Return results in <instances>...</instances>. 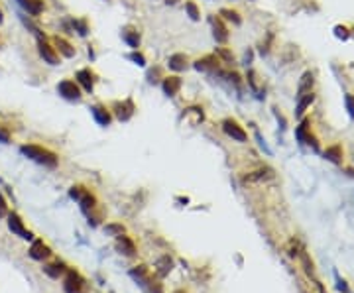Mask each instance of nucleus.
I'll use <instances>...</instances> for the list:
<instances>
[{
  "mask_svg": "<svg viewBox=\"0 0 354 293\" xmlns=\"http://www.w3.org/2000/svg\"><path fill=\"white\" fill-rule=\"evenodd\" d=\"M57 92L63 96V99H67V101H73V103H77V101H81V87L75 83V81H71V79H63L59 85H57Z\"/></svg>",
  "mask_w": 354,
  "mask_h": 293,
  "instance_id": "5",
  "label": "nucleus"
},
{
  "mask_svg": "<svg viewBox=\"0 0 354 293\" xmlns=\"http://www.w3.org/2000/svg\"><path fill=\"white\" fill-rule=\"evenodd\" d=\"M51 256V248L44 244V240H34L32 246H30V258L38 260V262H44Z\"/></svg>",
  "mask_w": 354,
  "mask_h": 293,
  "instance_id": "9",
  "label": "nucleus"
},
{
  "mask_svg": "<svg viewBox=\"0 0 354 293\" xmlns=\"http://www.w3.org/2000/svg\"><path fill=\"white\" fill-rule=\"evenodd\" d=\"M195 69L197 71H205V73H216L220 69V61H218L216 55H205V57L195 61Z\"/></svg>",
  "mask_w": 354,
  "mask_h": 293,
  "instance_id": "8",
  "label": "nucleus"
},
{
  "mask_svg": "<svg viewBox=\"0 0 354 293\" xmlns=\"http://www.w3.org/2000/svg\"><path fill=\"white\" fill-rule=\"evenodd\" d=\"M220 128H222V132L228 136V138H232L234 142H246L248 140V134L244 132V128L232 120V118H224L222 122H220Z\"/></svg>",
  "mask_w": 354,
  "mask_h": 293,
  "instance_id": "3",
  "label": "nucleus"
},
{
  "mask_svg": "<svg viewBox=\"0 0 354 293\" xmlns=\"http://www.w3.org/2000/svg\"><path fill=\"white\" fill-rule=\"evenodd\" d=\"M325 158L332 161V163H340L342 161V148L340 146H330L325 152Z\"/></svg>",
  "mask_w": 354,
  "mask_h": 293,
  "instance_id": "23",
  "label": "nucleus"
},
{
  "mask_svg": "<svg viewBox=\"0 0 354 293\" xmlns=\"http://www.w3.org/2000/svg\"><path fill=\"white\" fill-rule=\"evenodd\" d=\"M211 24H212V36H214L216 44H226V40H228V30H226V26L222 22V18H220V16H214L211 20Z\"/></svg>",
  "mask_w": 354,
  "mask_h": 293,
  "instance_id": "10",
  "label": "nucleus"
},
{
  "mask_svg": "<svg viewBox=\"0 0 354 293\" xmlns=\"http://www.w3.org/2000/svg\"><path fill=\"white\" fill-rule=\"evenodd\" d=\"M63 291L65 293H87V281L85 277L75 270L65 271L63 277Z\"/></svg>",
  "mask_w": 354,
  "mask_h": 293,
  "instance_id": "2",
  "label": "nucleus"
},
{
  "mask_svg": "<svg viewBox=\"0 0 354 293\" xmlns=\"http://www.w3.org/2000/svg\"><path fill=\"white\" fill-rule=\"evenodd\" d=\"M185 12H187V16L193 20V22H197V20H201V10L197 8V4L195 2H185Z\"/></svg>",
  "mask_w": 354,
  "mask_h": 293,
  "instance_id": "26",
  "label": "nucleus"
},
{
  "mask_svg": "<svg viewBox=\"0 0 354 293\" xmlns=\"http://www.w3.org/2000/svg\"><path fill=\"white\" fill-rule=\"evenodd\" d=\"M311 87H313V75H311V73H305V75L301 77V83H299V94L309 92Z\"/></svg>",
  "mask_w": 354,
  "mask_h": 293,
  "instance_id": "28",
  "label": "nucleus"
},
{
  "mask_svg": "<svg viewBox=\"0 0 354 293\" xmlns=\"http://www.w3.org/2000/svg\"><path fill=\"white\" fill-rule=\"evenodd\" d=\"M173 293H185L183 289H177V291H173Z\"/></svg>",
  "mask_w": 354,
  "mask_h": 293,
  "instance_id": "40",
  "label": "nucleus"
},
{
  "mask_svg": "<svg viewBox=\"0 0 354 293\" xmlns=\"http://www.w3.org/2000/svg\"><path fill=\"white\" fill-rule=\"evenodd\" d=\"M4 22V16H2V10H0V24Z\"/></svg>",
  "mask_w": 354,
  "mask_h": 293,
  "instance_id": "39",
  "label": "nucleus"
},
{
  "mask_svg": "<svg viewBox=\"0 0 354 293\" xmlns=\"http://www.w3.org/2000/svg\"><path fill=\"white\" fill-rule=\"evenodd\" d=\"M75 79H77V85H81V87L87 90V92H93V89H94V73L91 71V69H81V71H77Z\"/></svg>",
  "mask_w": 354,
  "mask_h": 293,
  "instance_id": "12",
  "label": "nucleus"
},
{
  "mask_svg": "<svg viewBox=\"0 0 354 293\" xmlns=\"http://www.w3.org/2000/svg\"><path fill=\"white\" fill-rule=\"evenodd\" d=\"M313 103V92L309 90V92H303V94H299V103H297V114L301 116V114L305 113V109Z\"/></svg>",
  "mask_w": 354,
  "mask_h": 293,
  "instance_id": "25",
  "label": "nucleus"
},
{
  "mask_svg": "<svg viewBox=\"0 0 354 293\" xmlns=\"http://www.w3.org/2000/svg\"><path fill=\"white\" fill-rule=\"evenodd\" d=\"M73 30L79 34V36H87L89 34V24L87 20H73Z\"/></svg>",
  "mask_w": 354,
  "mask_h": 293,
  "instance_id": "29",
  "label": "nucleus"
},
{
  "mask_svg": "<svg viewBox=\"0 0 354 293\" xmlns=\"http://www.w3.org/2000/svg\"><path fill=\"white\" fill-rule=\"evenodd\" d=\"M128 59H130V61H134V63H136V65H140V67L146 65V57H144V53L138 51V49H134V51L128 55Z\"/></svg>",
  "mask_w": 354,
  "mask_h": 293,
  "instance_id": "30",
  "label": "nucleus"
},
{
  "mask_svg": "<svg viewBox=\"0 0 354 293\" xmlns=\"http://www.w3.org/2000/svg\"><path fill=\"white\" fill-rule=\"evenodd\" d=\"M216 55H220V57H222L226 63H230V61L234 59V57H232V53H230L228 49H222V47H216Z\"/></svg>",
  "mask_w": 354,
  "mask_h": 293,
  "instance_id": "34",
  "label": "nucleus"
},
{
  "mask_svg": "<svg viewBox=\"0 0 354 293\" xmlns=\"http://www.w3.org/2000/svg\"><path fill=\"white\" fill-rule=\"evenodd\" d=\"M77 203L81 205V211L85 213V215H89L91 211H93L94 207H96V199H94V195L93 193H89V191H85L83 193V197L77 201Z\"/></svg>",
  "mask_w": 354,
  "mask_h": 293,
  "instance_id": "22",
  "label": "nucleus"
},
{
  "mask_svg": "<svg viewBox=\"0 0 354 293\" xmlns=\"http://www.w3.org/2000/svg\"><path fill=\"white\" fill-rule=\"evenodd\" d=\"M18 4L32 16H40L44 12V8H46L44 0H18Z\"/></svg>",
  "mask_w": 354,
  "mask_h": 293,
  "instance_id": "15",
  "label": "nucleus"
},
{
  "mask_svg": "<svg viewBox=\"0 0 354 293\" xmlns=\"http://www.w3.org/2000/svg\"><path fill=\"white\" fill-rule=\"evenodd\" d=\"M116 250L122 256H126V258H134V256H136V244H134L126 234L116 236Z\"/></svg>",
  "mask_w": 354,
  "mask_h": 293,
  "instance_id": "11",
  "label": "nucleus"
},
{
  "mask_svg": "<svg viewBox=\"0 0 354 293\" xmlns=\"http://www.w3.org/2000/svg\"><path fill=\"white\" fill-rule=\"evenodd\" d=\"M104 232H108L112 236H120V234H124V226L116 225V223H110V225L104 226Z\"/></svg>",
  "mask_w": 354,
  "mask_h": 293,
  "instance_id": "31",
  "label": "nucleus"
},
{
  "mask_svg": "<svg viewBox=\"0 0 354 293\" xmlns=\"http://www.w3.org/2000/svg\"><path fill=\"white\" fill-rule=\"evenodd\" d=\"M20 152H22L26 158H30L32 161L40 163V165H46V167H57V156L47 150L44 146H38V144H24L20 146Z\"/></svg>",
  "mask_w": 354,
  "mask_h": 293,
  "instance_id": "1",
  "label": "nucleus"
},
{
  "mask_svg": "<svg viewBox=\"0 0 354 293\" xmlns=\"http://www.w3.org/2000/svg\"><path fill=\"white\" fill-rule=\"evenodd\" d=\"M91 114L94 116L96 124H100V126H108V124L112 122V114H110V111H106V109L100 107V105L93 107V109H91Z\"/></svg>",
  "mask_w": 354,
  "mask_h": 293,
  "instance_id": "16",
  "label": "nucleus"
},
{
  "mask_svg": "<svg viewBox=\"0 0 354 293\" xmlns=\"http://www.w3.org/2000/svg\"><path fill=\"white\" fill-rule=\"evenodd\" d=\"M220 18H224V20L232 22L234 26H240V24H242L240 14H238L236 10H230V8H222V10H220Z\"/></svg>",
  "mask_w": 354,
  "mask_h": 293,
  "instance_id": "24",
  "label": "nucleus"
},
{
  "mask_svg": "<svg viewBox=\"0 0 354 293\" xmlns=\"http://www.w3.org/2000/svg\"><path fill=\"white\" fill-rule=\"evenodd\" d=\"M122 38H124V42L130 45L132 49H138V47H140V34H138V30H134V28H124V30H122Z\"/></svg>",
  "mask_w": 354,
  "mask_h": 293,
  "instance_id": "19",
  "label": "nucleus"
},
{
  "mask_svg": "<svg viewBox=\"0 0 354 293\" xmlns=\"http://www.w3.org/2000/svg\"><path fill=\"white\" fill-rule=\"evenodd\" d=\"M162 89L167 96H175L179 90H181V77L177 75H169V77H164L162 81Z\"/></svg>",
  "mask_w": 354,
  "mask_h": 293,
  "instance_id": "13",
  "label": "nucleus"
},
{
  "mask_svg": "<svg viewBox=\"0 0 354 293\" xmlns=\"http://www.w3.org/2000/svg\"><path fill=\"white\" fill-rule=\"evenodd\" d=\"M140 287L144 289V293H164V285H162L158 279L150 277V275H148V277L142 281Z\"/></svg>",
  "mask_w": 354,
  "mask_h": 293,
  "instance_id": "21",
  "label": "nucleus"
},
{
  "mask_svg": "<svg viewBox=\"0 0 354 293\" xmlns=\"http://www.w3.org/2000/svg\"><path fill=\"white\" fill-rule=\"evenodd\" d=\"M8 205H6V199H4V195L0 193V219H6L8 217Z\"/></svg>",
  "mask_w": 354,
  "mask_h": 293,
  "instance_id": "35",
  "label": "nucleus"
},
{
  "mask_svg": "<svg viewBox=\"0 0 354 293\" xmlns=\"http://www.w3.org/2000/svg\"><path fill=\"white\" fill-rule=\"evenodd\" d=\"M171 270H173V260H171L169 256H162V258L156 262V271H158L160 277L169 275V271Z\"/></svg>",
  "mask_w": 354,
  "mask_h": 293,
  "instance_id": "20",
  "label": "nucleus"
},
{
  "mask_svg": "<svg viewBox=\"0 0 354 293\" xmlns=\"http://www.w3.org/2000/svg\"><path fill=\"white\" fill-rule=\"evenodd\" d=\"M85 191H87L85 187H81V185H73V187L69 189V197L73 199V201H79V199L83 197Z\"/></svg>",
  "mask_w": 354,
  "mask_h": 293,
  "instance_id": "32",
  "label": "nucleus"
},
{
  "mask_svg": "<svg viewBox=\"0 0 354 293\" xmlns=\"http://www.w3.org/2000/svg\"><path fill=\"white\" fill-rule=\"evenodd\" d=\"M134 111H136V107H134L132 99L116 101V103L112 105V113H114V116H116L120 122H126V120H130V118L134 116Z\"/></svg>",
  "mask_w": 354,
  "mask_h": 293,
  "instance_id": "6",
  "label": "nucleus"
},
{
  "mask_svg": "<svg viewBox=\"0 0 354 293\" xmlns=\"http://www.w3.org/2000/svg\"><path fill=\"white\" fill-rule=\"evenodd\" d=\"M334 32H336V36H338V38H342V40H346V38H348V30H346V28H342V26H336V28H334Z\"/></svg>",
  "mask_w": 354,
  "mask_h": 293,
  "instance_id": "37",
  "label": "nucleus"
},
{
  "mask_svg": "<svg viewBox=\"0 0 354 293\" xmlns=\"http://www.w3.org/2000/svg\"><path fill=\"white\" fill-rule=\"evenodd\" d=\"M8 140H10V136H8V132H6V130H2V128H0V142H2V144H6V142H8Z\"/></svg>",
  "mask_w": 354,
  "mask_h": 293,
  "instance_id": "38",
  "label": "nucleus"
},
{
  "mask_svg": "<svg viewBox=\"0 0 354 293\" xmlns=\"http://www.w3.org/2000/svg\"><path fill=\"white\" fill-rule=\"evenodd\" d=\"M67 270H69V268H67V264H65V262H59V260L44 268V271H46L49 277H53V279H59L61 275H65V271Z\"/></svg>",
  "mask_w": 354,
  "mask_h": 293,
  "instance_id": "18",
  "label": "nucleus"
},
{
  "mask_svg": "<svg viewBox=\"0 0 354 293\" xmlns=\"http://www.w3.org/2000/svg\"><path fill=\"white\" fill-rule=\"evenodd\" d=\"M266 171H268V169H266ZM266 171H264V169H258V171L246 175V181H258V179H264V177H270V173H266Z\"/></svg>",
  "mask_w": 354,
  "mask_h": 293,
  "instance_id": "33",
  "label": "nucleus"
},
{
  "mask_svg": "<svg viewBox=\"0 0 354 293\" xmlns=\"http://www.w3.org/2000/svg\"><path fill=\"white\" fill-rule=\"evenodd\" d=\"M8 228H10V232L12 234H16V236H20L24 240H32L34 238V234L24 226V221L20 219V215H16V213H8Z\"/></svg>",
  "mask_w": 354,
  "mask_h": 293,
  "instance_id": "4",
  "label": "nucleus"
},
{
  "mask_svg": "<svg viewBox=\"0 0 354 293\" xmlns=\"http://www.w3.org/2000/svg\"><path fill=\"white\" fill-rule=\"evenodd\" d=\"M38 51L42 55V59L49 65H59V53L55 51L53 45L47 44V40H38Z\"/></svg>",
  "mask_w": 354,
  "mask_h": 293,
  "instance_id": "7",
  "label": "nucleus"
},
{
  "mask_svg": "<svg viewBox=\"0 0 354 293\" xmlns=\"http://www.w3.org/2000/svg\"><path fill=\"white\" fill-rule=\"evenodd\" d=\"M187 63H189V59H187V55L185 53H173L169 59H167V65H169V69H173V71H185L187 69Z\"/></svg>",
  "mask_w": 354,
  "mask_h": 293,
  "instance_id": "17",
  "label": "nucleus"
},
{
  "mask_svg": "<svg viewBox=\"0 0 354 293\" xmlns=\"http://www.w3.org/2000/svg\"><path fill=\"white\" fill-rule=\"evenodd\" d=\"M53 47H55V51L59 53V55H63V57H67V59H71V57H75V47L65 40V38H53Z\"/></svg>",
  "mask_w": 354,
  "mask_h": 293,
  "instance_id": "14",
  "label": "nucleus"
},
{
  "mask_svg": "<svg viewBox=\"0 0 354 293\" xmlns=\"http://www.w3.org/2000/svg\"><path fill=\"white\" fill-rule=\"evenodd\" d=\"M130 277H134L138 283H142V281L148 277V268H146V266H136V268H132V270H130Z\"/></svg>",
  "mask_w": 354,
  "mask_h": 293,
  "instance_id": "27",
  "label": "nucleus"
},
{
  "mask_svg": "<svg viewBox=\"0 0 354 293\" xmlns=\"http://www.w3.org/2000/svg\"><path fill=\"white\" fill-rule=\"evenodd\" d=\"M344 103H346V109H348V114L354 118V96L352 94H346L344 96Z\"/></svg>",
  "mask_w": 354,
  "mask_h": 293,
  "instance_id": "36",
  "label": "nucleus"
}]
</instances>
